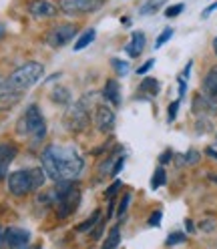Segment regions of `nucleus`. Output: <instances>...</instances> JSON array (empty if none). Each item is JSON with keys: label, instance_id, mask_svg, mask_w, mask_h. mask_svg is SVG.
Returning a JSON list of instances; mask_svg holds the SVG:
<instances>
[{"label": "nucleus", "instance_id": "1", "mask_svg": "<svg viewBox=\"0 0 217 249\" xmlns=\"http://www.w3.org/2000/svg\"><path fill=\"white\" fill-rule=\"evenodd\" d=\"M40 163L46 177L54 183L79 179L85 169L83 155L72 145H49L40 155Z\"/></svg>", "mask_w": 217, "mask_h": 249}, {"label": "nucleus", "instance_id": "2", "mask_svg": "<svg viewBox=\"0 0 217 249\" xmlns=\"http://www.w3.org/2000/svg\"><path fill=\"white\" fill-rule=\"evenodd\" d=\"M49 203L54 209L58 219H67L79 209L81 203V189L74 181H56V187L49 193Z\"/></svg>", "mask_w": 217, "mask_h": 249}, {"label": "nucleus", "instance_id": "3", "mask_svg": "<svg viewBox=\"0 0 217 249\" xmlns=\"http://www.w3.org/2000/svg\"><path fill=\"white\" fill-rule=\"evenodd\" d=\"M46 173L40 167H30V169H18L12 171V173L6 177L8 183V191L14 197H26L30 193H35L38 189H42L46 183Z\"/></svg>", "mask_w": 217, "mask_h": 249}, {"label": "nucleus", "instance_id": "4", "mask_svg": "<svg viewBox=\"0 0 217 249\" xmlns=\"http://www.w3.org/2000/svg\"><path fill=\"white\" fill-rule=\"evenodd\" d=\"M42 76H44V67L36 60H30V62H24L22 67L14 69L8 74V83H10L14 92L22 95L24 90H28L30 87H35Z\"/></svg>", "mask_w": 217, "mask_h": 249}, {"label": "nucleus", "instance_id": "5", "mask_svg": "<svg viewBox=\"0 0 217 249\" xmlns=\"http://www.w3.org/2000/svg\"><path fill=\"white\" fill-rule=\"evenodd\" d=\"M18 131L24 133V135H28L30 141H33L35 145H38V143L44 141V137H46V119L40 113L38 105H28V108L24 111V115L20 119Z\"/></svg>", "mask_w": 217, "mask_h": 249}, {"label": "nucleus", "instance_id": "6", "mask_svg": "<svg viewBox=\"0 0 217 249\" xmlns=\"http://www.w3.org/2000/svg\"><path fill=\"white\" fill-rule=\"evenodd\" d=\"M90 123V113H89V107L85 101H79L76 105H72L67 113V127L72 133H81L89 127Z\"/></svg>", "mask_w": 217, "mask_h": 249}, {"label": "nucleus", "instance_id": "7", "mask_svg": "<svg viewBox=\"0 0 217 249\" xmlns=\"http://www.w3.org/2000/svg\"><path fill=\"white\" fill-rule=\"evenodd\" d=\"M30 231L22 227H2L0 229V247H28Z\"/></svg>", "mask_w": 217, "mask_h": 249}, {"label": "nucleus", "instance_id": "8", "mask_svg": "<svg viewBox=\"0 0 217 249\" xmlns=\"http://www.w3.org/2000/svg\"><path fill=\"white\" fill-rule=\"evenodd\" d=\"M105 6V0H60L58 8L65 14H89L99 12Z\"/></svg>", "mask_w": 217, "mask_h": 249}, {"label": "nucleus", "instance_id": "9", "mask_svg": "<svg viewBox=\"0 0 217 249\" xmlns=\"http://www.w3.org/2000/svg\"><path fill=\"white\" fill-rule=\"evenodd\" d=\"M76 35V26L67 22V24H56L51 28V33L46 35V42L53 49H60V46H65L67 42L72 40V36Z\"/></svg>", "mask_w": 217, "mask_h": 249}, {"label": "nucleus", "instance_id": "10", "mask_svg": "<svg viewBox=\"0 0 217 249\" xmlns=\"http://www.w3.org/2000/svg\"><path fill=\"white\" fill-rule=\"evenodd\" d=\"M95 123H97V129L103 133V135H108L115 131V124H117V117H115V111L111 107L107 105H99L95 108Z\"/></svg>", "mask_w": 217, "mask_h": 249}, {"label": "nucleus", "instance_id": "11", "mask_svg": "<svg viewBox=\"0 0 217 249\" xmlns=\"http://www.w3.org/2000/svg\"><path fill=\"white\" fill-rule=\"evenodd\" d=\"M26 10L35 18H53L58 14V8L53 2H49V0H30Z\"/></svg>", "mask_w": 217, "mask_h": 249}, {"label": "nucleus", "instance_id": "12", "mask_svg": "<svg viewBox=\"0 0 217 249\" xmlns=\"http://www.w3.org/2000/svg\"><path fill=\"white\" fill-rule=\"evenodd\" d=\"M17 153H18L17 145H12V143L0 145V181L8 177V167L14 159H17Z\"/></svg>", "mask_w": 217, "mask_h": 249}, {"label": "nucleus", "instance_id": "13", "mask_svg": "<svg viewBox=\"0 0 217 249\" xmlns=\"http://www.w3.org/2000/svg\"><path fill=\"white\" fill-rule=\"evenodd\" d=\"M201 92L213 103L217 105V65L209 69V72L205 74L203 83H201Z\"/></svg>", "mask_w": 217, "mask_h": 249}, {"label": "nucleus", "instance_id": "14", "mask_svg": "<svg viewBox=\"0 0 217 249\" xmlns=\"http://www.w3.org/2000/svg\"><path fill=\"white\" fill-rule=\"evenodd\" d=\"M145 33H141V30H135V33L131 35V40L129 44L125 46V53L131 56V58H137L141 56V53L145 51Z\"/></svg>", "mask_w": 217, "mask_h": 249}, {"label": "nucleus", "instance_id": "15", "mask_svg": "<svg viewBox=\"0 0 217 249\" xmlns=\"http://www.w3.org/2000/svg\"><path fill=\"white\" fill-rule=\"evenodd\" d=\"M103 97L108 101L111 107H119L121 105V87L115 79H108L103 87Z\"/></svg>", "mask_w": 217, "mask_h": 249}, {"label": "nucleus", "instance_id": "16", "mask_svg": "<svg viewBox=\"0 0 217 249\" xmlns=\"http://www.w3.org/2000/svg\"><path fill=\"white\" fill-rule=\"evenodd\" d=\"M139 90H141V95H147V97H157L159 90H161V85L157 79H153V76H145L139 85Z\"/></svg>", "mask_w": 217, "mask_h": 249}, {"label": "nucleus", "instance_id": "17", "mask_svg": "<svg viewBox=\"0 0 217 249\" xmlns=\"http://www.w3.org/2000/svg\"><path fill=\"white\" fill-rule=\"evenodd\" d=\"M99 221H101V211L95 209V211H92V213L87 217V221H85V223L76 225V233H89V231H92V227L99 225Z\"/></svg>", "mask_w": 217, "mask_h": 249}, {"label": "nucleus", "instance_id": "18", "mask_svg": "<svg viewBox=\"0 0 217 249\" xmlns=\"http://www.w3.org/2000/svg\"><path fill=\"white\" fill-rule=\"evenodd\" d=\"M95 36H97V33H95V30H92V28L85 30V33H83L79 38H76V42H74L72 49H74V51H85L87 46H89L92 40H95Z\"/></svg>", "mask_w": 217, "mask_h": 249}, {"label": "nucleus", "instance_id": "19", "mask_svg": "<svg viewBox=\"0 0 217 249\" xmlns=\"http://www.w3.org/2000/svg\"><path fill=\"white\" fill-rule=\"evenodd\" d=\"M119 243H121V227L115 225L111 231H108L107 239L103 241V249H115V247H119Z\"/></svg>", "mask_w": 217, "mask_h": 249}, {"label": "nucleus", "instance_id": "20", "mask_svg": "<svg viewBox=\"0 0 217 249\" xmlns=\"http://www.w3.org/2000/svg\"><path fill=\"white\" fill-rule=\"evenodd\" d=\"M167 4V0H147V2L141 6V17H151V14H155L157 10H161L163 6Z\"/></svg>", "mask_w": 217, "mask_h": 249}, {"label": "nucleus", "instance_id": "21", "mask_svg": "<svg viewBox=\"0 0 217 249\" xmlns=\"http://www.w3.org/2000/svg\"><path fill=\"white\" fill-rule=\"evenodd\" d=\"M167 181V173H165V169L163 167H157L155 169V173L151 177V189H159V187H163Z\"/></svg>", "mask_w": 217, "mask_h": 249}, {"label": "nucleus", "instance_id": "22", "mask_svg": "<svg viewBox=\"0 0 217 249\" xmlns=\"http://www.w3.org/2000/svg\"><path fill=\"white\" fill-rule=\"evenodd\" d=\"M111 67L115 69V74H119V76H125L131 71L129 62L127 60H121V58H111Z\"/></svg>", "mask_w": 217, "mask_h": 249}, {"label": "nucleus", "instance_id": "23", "mask_svg": "<svg viewBox=\"0 0 217 249\" xmlns=\"http://www.w3.org/2000/svg\"><path fill=\"white\" fill-rule=\"evenodd\" d=\"M51 99H53L56 105H67V103L71 101V95H69L67 89H54L53 95H51Z\"/></svg>", "mask_w": 217, "mask_h": 249}, {"label": "nucleus", "instance_id": "24", "mask_svg": "<svg viewBox=\"0 0 217 249\" xmlns=\"http://www.w3.org/2000/svg\"><path fill=\"white\" fill-rule=\"evenodd\" d=\"M129 203H131V193H125L119 201V209H117V219L123 221V217H125L127 209H129Z\"/></svg>", "mask_w": 217, "mask_h": 249}, {"label": "nucleus", "instance_id": "25", "mask_svg": "<svg viewBox=\"0 0 217 249\" xmlns=\"http://www.w3.org/2000/svg\"><path fill=\"white\" fill-rule=\"evenodd\" d=\"M199 159H201V155H199V151H195V149H189L187 153L181 157V163H185V165H195V163H199Z\"/></svg>", "mask_w": 217, "mask_h": 249}, {"label": "nucleus", "instance_id": "26", "mask_svg": "<svg viewBox=\"0 0 217 249\" xmlns=\"http://www.w3.org/2000/svg\"><path fill=\"white\" fill-rule=\"evenodd\" d=\"M171 36H173V28H171V26H167L163 33L157 36V40H155V49H161V46H163L169 38H171Z\"/></svg>", "mask_w": 217, "mask_h": 249}, {"label": "nucleus", "instance_id": "27", "mask_svg": "<svg viewBox=\"0 0 217 249\" xmlns=\"http://www.w3.org/2000/svg\"><path fill=\"white\" fill-rule=\"evenodd\" d=\"M185 239H187V235H185V233H183V231H175V233H171V235H169V237H167L165 245H169V247H171V245L183 243Z\"/></svg>", "mask_w": 217, "mask_h": 249}, {"label": "nucleus", "instance_id": "28", "mask_svg": "<svg viewBox=\"0 0 217 249\" xmlns=\"http://www.w3.org/2000/svg\"><path fill=\"white\" fill-rule=\"evenodd\" d=\"M183 10H185V4H183V2L173 4V6H169V8L165 10V17H167V18H175V17H179Z\"/></svg>", "mask_w": 217, "mask_h": 249}, {"label": "nucleus", "instance_id": "29", "mask_svg": "<svg viewBox=\"0 0 217 249\" xmlns=\"http://www.w3.org/2000/svg\"><path fill=\"white\" fill-rule=\"evenodd\" d=\"M179 105H181V99H177V101H173L171 105H169V113H167V121H169V123L175 121L177 111H179Z\"/></svg>", "mask_w": 217, "mask_h": 249}, {"label": "nucleus", "instance_id": "30", "mask_svg": "<svg viewBox=\"0 0 217 249\" xmlns=\"http://www.w3.org/2000/svg\"><path fill=\"white\" fill-rule=\"evenodd\" d=\"M161 217H163V211H153L151 217H149V225L151 227H159L161 225Z\"/></svg>", "mask_w": 217, "mask_h": 249}, {"label": "nucleus", "instance_id": "31", "mask_svg": "<svg viewBox=\"0 0 217 249\" xmlns=\"http://www.w3.org/2000/svg\"><path fill=\"white\" fill-rule=\"evenodd\" d=\"M119 189H121V181H115V183H113V185H111V187H108V189H107L105 197H107V199H113V195H115Z\"/></svg>", "mask_w": 217, "mask_h": 249}, {"label": "nucleus", "instance_id": "32", "mask_svg": "<svg viewBox=\"0 0 217 249\" xmlns=\"http://www.w3.org/2000/svg\"><path fill=\"white\" fill-rule=\"evenodd\" d=\"M153 65H155V60H153V58H149L143 67H139V69H137V74H147V72L153 69Z\"/></svg>", "mask_w": 217, "mask_h": 249}, {"label": "nucleus", "instance_id": "33", "mask_svg": "<svg viewBox=\"0 0 217 249\" xmlns=\"http://www.w3.org/2000/svg\"><path fill=\"white\" fill-rule=\"evenodd\" d=\"M123 165H125V157H119L117 163H115L113 169H111V175H119V173H121V169H123Z\"/></svg>", "mask_w": 217, "mask_h": 249}, {"label": "nucleus", "instance_id": "34", "mask_svg": "<svg viewBox=\"0 0 217 249\" xmlns=\"http://www.w3.org/2000/svg\"><path fill=\"white\" fill-rule=\"evenodd\" d=\"M215 10H217V0H215L213 4H209V6H207L203 12H201V18H209V17H211V14H213Z\"/></svg>", "mask_w": 217, "mask_h": 249}, {"label": "nucleus", "instance_id": "35", "mask_svg": "<svg viewBox=\"0 0 217 249\" xmlns=\"http://www.w3.org/2000/svg\"><path fill=\"white\" fill-rule=\"evenodd\" d=\"M177 83H179V99H183L185 97V90H187V85H185L183 76H181V79H177Z\"/></svg>", "mask_w": 217, "mask_h": 249}, {"label": "nucleus", "instance_id": "36", "mask_svg": "<svg viewBox=\"0 0 217 249\" xmlns=\"http://www.w3.org/2000/svg\"><path fill=\"white\" fill-rule=\"evenodd\" d=\"M159 161H161V165H165V163H169V161H171V151H165L163 155H161V157H159Z\"/></svg>", "mask_w": 217, "mask_h": 249}, {"label": "nucleus", "instance_id": "37", "mask_svg": "<svg viewBox=\"0 0 217 249\" xmlns=\"http://www.w3.org/2000/svg\"><path fill=\"white\" fill-rule=\"evenodd\" d=\"M191 67H193V60H189V62H187V67H185V71H183V74H181V76H183V79H185V81H187V79H189V72H191Z\"/></svg>", "mask_w": 217, "mask_h": 249}, {"label": "nucleus", "instance_id": "38", "mask_svg": "<svg viewBox=\"0 0 217 249\" xmlns=\"http://www.w3.org/2000/svg\"><path fill=\"white\" fill-rule=\"evenodd\" d=\"M201 229L211 231V229H215V223H213V221H201Z\"/></svg>", "mask_w": 217, "mask_h": 249}, {"label": "nucleus", "instance_id": "39", "mask_svg": "<svg viewBox=\"0 0 217 249\" xmlns=\"http://www.w3.org/2000/svg\"><path fill=\"white\" fill-rule=\"evenodd\" d=\"M205 153H207V155H209V157H213V159H215V161H217V151H213V149H211V147H207V149H205Z\"/></svg>", "mask_w": 217, "mask_h": 249}, {"label": "nucleus", "instance_id": "40", "mask_svg": "<svg viewBox=\"0 0 217 249\" xmlns=\"http://www.w3.org/2000/svg\"><path fill=\"white\" fill-rule=\"evenodd\" d=\"M185 227H187V231H189V233L195 229V225H193V221H191V219H187V221H185Z\"/></svg>", "mask_w": 217, "mask_h": 249}, {"label": "nucleus", "instance_id": "41", "mask_svg": "<svg viewBox=\"0 0 217 249\" xmlns=\"http://www.w3.org/2000/svg\"><path fill=\"white\" fill-rule=\"evenodd\" d=\"M4 35H6V28H4V24H0V40L4 38Z\"/></svg>", "mask_w": 217, "mask_h": 249}, {"label": "nucleus", "instance_id": "42", "mask_svg": "<svg viewBox=\"0 0 217 249\" xmlns=\"http://www.w3.org/2000/svg\"><path fill=\"white\" fill-rule=\"evenodd\" d=\"M213 53H215V56H217V36L213 38Z\"/></svg>", "mask_w": 217, "mask_h": 249}, {"label": "nucleus", "instance_id": "43", "mask_svg": "<svg viewBox=\"0 0 217 249\" xmlns=\"http://www.w3.org/2000/svg\"><path fill=\"white\" fill-rule=\"evenodd\" d=\"M215 141H217V135H215Z\"/></svg>", "mask_w": 217, "mask_h": 249}]
</instances>
